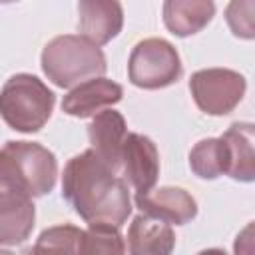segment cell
<instances>
[{
	"label": "cell",
	"mask_w": 255,
	"mask_h": 255,
	"mask_svg": "<svg viewBox=\"0 0 255 255\" xmlns=\"http://www.w3.org/2000/svg\"><path fill=\"white\" fill-rule=\"evenodd\" d=\"M62 195L90 225L108 223L122 227L131 211L128 183L92 149L74 155L66 163Z\"/></svg>",
	"instance_id": "6da1fadb"
},
{
	"label": "cell",
	"mask_w": 255,
	"mask_h": 255,
	"mask_svg": "<svg viewBox=\"0 0 255 255\" xmlns=\"http://www.w3.org/2000/svg\"><path fill=\"white\" fill-rule=\"evenodd\" d=\"M58 161L50 149L34 141H6L0 149V199L42 197L52 191Z\"/></svg>",
	"instance_id": "7a4b0ae2"
},
{
	"label": "cell",
	"mask_w": 255,
	"mask_h": 255,
	"mask_svg": "<svg viewBox=\"0 0 255 255\" xmlns=\"http://www.w3.org/2000/svg\"><path fill=\"white\" fill-rule=\"evenodd\" d=\"M42 70L60 88H72L100 78L106 72L104 52L76 34H64L50 40L42 50Z\"/></svg>",
	"instance_id": "3957f363"
},
{
	"label": "cell",
	"mask_w": 255,
	"mask_h": 255,
	"mask_svg": "<svg viewBox=\"0 0 255 255\" xmlns=\"http://www.w3.org/2000/svg\"><path fill=\"white\" fill-rule=\"evenodd\" d=\"M56 104L54 92L32 74L12 76L0 92V116L16 131L32 133L44 128Z\"/></svg>",
	"instance_id": "277c9868"
},
{
	"label": "cell",
	"mask_w": 255,
	"mask_h": 255,
	"mask_svg": "<svg viewBox=\"0 0 255 255\" xmlns=\"http://www.w3.org/2000/svg\"><path fill=\"white\" fill-rule=\"evenodd\" d=\"M128 74L133 86L157 90L171 86L181 76V60L177 50L163 38H145L135 44L129 54Z\"/></svg>",
	"instance_id": "5b68a950"
},
{
	"label": "cell",
	"mask_w": 255,
	"mask_h": 255,
	"mask_svg": "<svg viewBox=\"0 0 255 255\" xmlns=\"http://www.w3.org/2000/svg\"><path fill=\"white\" fill-rule=\"evenodd\" d=\"M189 90L201 112L209 116H225L241 102L245 94V78L227 68H207L191 76Z\"/></svg>",
	"instance_id": "8992f818"
},
{
	"label": "cell",
	"mask_w": 255,
	"mask_h": 255,
	"mask_svg": "<svg viewBox=\"0 0 255 255\" xmlns=\"http://www.w3.org/2000/svg\"><path fill=\"white\" fill-rule=\"evenodd\" d=\"M120 165L124 169V181L137 193L149 191L159 175V153L155 143L141 133H128L122 145Z\"/></svg>",
	"instance_id": "52a82bcc"
},
{
	"label": "cell",
	"mask_w": 255,
	"mask_h": 255,
	"mask_svg": "<svg viewBox=\"0 0 255 255\" xmlns=\"http://www.w3.org/2000/svg\"><path fill=\"white\" fill-rule=\"evenodd\" d=\"M135 205L143 215L169 225H183L197 215L195 199L181 187H159L145 193H135Z\"/></svg>",
	"instance_id": "ba28073f"
},
{
	"label": "cell",
	"mask_w": 255,
	"mask_h": 255,
	"mask_svg": "<svg viewBox=\"0 0 255 255\" xmlns=\"http://www.w3.org/2000/svg\"><path fill=\"white\" fill-rule=\"evenodd\" d=\"M122 96H124V90L120 84L108 78H94L70 90L62 100V110L74 118L98 116L100 112L118 104Z\"/></svg>",
	"instance_id": "9c48e42d"
},
{
	"label": "cell",
	"mask_w": 255,
	"mask_h": 255,
	"mask_svg": "<svg viewBox=\"0 0 255 255\" xmlns=\"http://www.w3.org/2000/svg\"><path fill=\"white\" fill-rule=\"evenodd\" d=\"M78 14L82 38L96 44L98 48L116 38L124 24L122 4L112 0H84L78 4Z\"/></svg>",
	"instance_id": "30bf717a"
},
{
	"label": "cell",
	"mask_w": 255,
	"mask_h": 255,
	"mask_svg": "<svg viewBox=\"0 0 255 255\" xmlns=\"http://www.w3.org/2000/svg\"><path fill=\"white\" fill-rule=\"evenodd\" d=\"M88 135L92 143V151L112 169L120 167V155L122 145L128 135L126 131V120L116 110H104L98 116H94L92 124L88 126Z\"/></svg>",
	"instance_id": "8fae6325"
},
{
	"label": "cell",
	"mask_w": 255,
	"mask_h": 255,
	"mask_svg": "<svg viewBox=\"0 0 255 255\" xmlns=\"http://www.w3.org/2000/svg\"><path fill=\"white\" fill-rule=\"evenodd\" d=\"M175 247V233L169 223L149 215L133 217L128 229L129 255H171Z\"/></svg>",
	"instance_id": "7c38bea8"
},
{
	"label": "cell",
	"mask_w": 255,
	"mask_h": 255,
	"mask_svg": "<svg viewBox=\"0 0 255 255\" xmlns=\"http://www.w3.org/2000/svg\"><path fill=\"white\" fill-rule=\"evenodd\" d=\"M215 14L213 2L201 0H169L163 4V22L175 36H191L199 32Z\"/></svg>",
	"instance_id": "4fadbf2b"
},
{
	"label": "cell",
	"mask_w": 255,
	"mask_h": 255,
	"mask_svg": "<svg viewBox=\"0 0 255 255\" xmlns=\"http://www.w3.org/2000/svg\"><path fill=\"white\" fill-rule=\"evenodd\" d=\"M34 203L30 197L0 199V245H18L34 229Z\"/></svg>",
	"instance_id": "5bb4252c"
},
{
	"label": "cell",
	"mask_w": 255,
	"mask_h": 255,
	"mask_svg": "<svg viewBox=\"0 0 255 255\" xmlns=\"http://www.w3.org/2000/svg\"><path fill=\"white\" fill-rule=\"evenodd\" d=\"M229 149V175L237 181H253L255 175V153H253V126L231 124L221 135Z\"/></svg>",
	"instance_id": "9a60e30c"
},
{
	"label": "cell",
	"mask_w": 255,
	"mask_h": 255,
	"mask_svg": "<svg viewBox=\"0 0 255 255\" xmlns=\"http://www.w3.org/2000/svg\"><path fill=\"white\" fill-rule=\"evenodd\" d=\"M189 165L195 175L215 179L229 171V149L223 137L201 139L189 151Z\"/></svg>",
	"instance_id": "2e32d148"
},
{
	"label": "cell",
	"mask_w": 255,
	"mask_h": 255,
	"mask_svg": "<svg viewBox=\"0 0 255 255\" xmlns=\"http://www.w3.org/2000/svg\"><path fill=\"white\" fill-rule=\"evenodd\" d=\"M80 237L82 229L74 225H54L44 229L22 255H80Z\"/></svg>",
	"instance_id": "e0dca14e"
},
{
	"label": "cell",
	"mask_w": 255,
	"mask_h": 255,
	"mask_svg": "<svg viewBox=\"0 0 255 255\" xmlns=\"http://www.w3.org/2000/svg\"><path fill=\"white\" fill-rule=\"evenodd\" d=\"M80 255H126V243L120 227L92 223L80 237Z\"/></svg>",
	"instance_id": "ac0fdd59"
},
{
	"label": "cell",
	"mask_w": 255,
	"mask_h": 255,
	"mask_svg": "<svg viewBox=\"0 0 255 255\" xmlns=\"http://www.w3.org/2000/svg\"><path fill=\"white\" fill-rule=\"evenodd\" d=\"M255 2L251 0H241V2H231L227 6V24L231 32L239 38L251 40L255 36Z\"/></svg>",
	"instance_id": "d6986e66"
},
{
	"label": "cell",
	"mask_w": 255,
	"mask_h": 255,
	"mask_svg": "<svg viewBox=\"0 0 255 255\" xmlns=\"http://www.w3.org/2000/svg\"><path fill=\"white\" fill-rule=\"evenodd\" d=\"M235 255H253V225L251 223L237 235Z\"/></svg>",
	"instance_id": "ffe728a7"
},
{
	"label": "cell",
	"mask_w": 255,
	"mask_h": 255,
	"mask_svg": "<svg viewBox=\"0 0 255 255\" xmlns=\"http://www.w3.org/2000/svg\"><path fill=\"white\" fill-rule=\"evenodd\" d=\"M197 255H225V251H221V249H205V251H199Z\"/></svg>",
	"instance_id": "44dd1931"
},
{
	"label": "cell",
	"mask_w": 255,
	"mask_h": 255,
	"mask_svg": "<svg viewBox=\"0 0 255 255\" xmlns=\"http://www.w3.org/2000/svg\"><path fill=\"white\" fill-rule=\"evenodd\" d=\"M0 255H12V253H10L8 249H2V247H0Z\"/></svg>",
	"instance_id": "7402d4cb"
}]
</instances>
